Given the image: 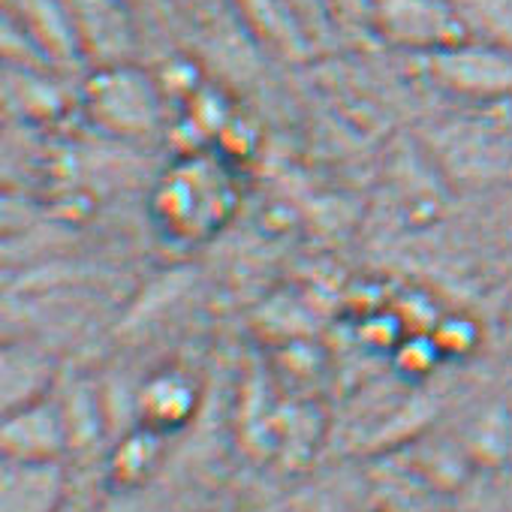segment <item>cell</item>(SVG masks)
Here are the masks:
<instances>
[{
    "instance_id": "obj_1",
    "label": "cell",
    "mask_w": 512,
    "mask_h": 512,
    "mask_svg": "<svg viewBox=\"0 0 512 512\" xmlns=\"http://www.w3.org/2000/svg\"><path fill=\"white\" fill-rule=\"evenodd\" d=\"M160 193V220L169 232L184 238H199L223 223L232 199L226 172L217 163L190 157L163 181Z\"/></svg>"
}]
</instances>
